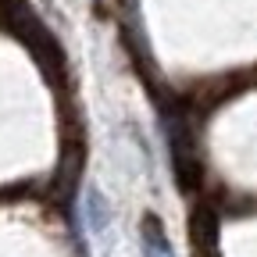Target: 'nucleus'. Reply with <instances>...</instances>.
Returning a JSON list of instances; mask_svg holds the SVG:
<instances>
[{"label": "nucleus", "instance_id": "f257e3e1", "mask_svg": "<svg viewBox=\"0 0 257 257\" xmlns=\"http://www.w3.org/2000/svg\"><path fill=\"white\" fill-rule=\"evenodd\" d=\"M140 246H143V257H175L172 243H168V232L161 225L157 214H147L143 225H140Z\"/></svg>", "mask_w": 257, "mask_h": 257}, {"label": "nucleus", "instance_id": "f03ea898", "mask_svg": "<svg viewBox=\"0 0 257 257\" xmlns=\"http://www.w3.org/2000/svg\"><path fill=\"white\" fill-rule=\"evenodd\" d=\"M86 225L93 232H107V225H111V211H107V200H104V193L100 189H89L86 193Z\"/></svg>", "mask_w": 257, "mask_h": 257}]
</instances>
